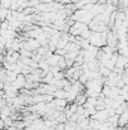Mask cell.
Listing matches in <instances>:
<instances>
[{
	"label": "cell",
	"instance_id": "cell-1",
	"mask_svg": "<svg viewBox=\"0 0 128 130\" xmlns=\"http://www.w3.org/2000/svg\"><path fill=\"white\" fill-rule=\"evenodd\" d=\"M27 78L24 77V76H18L16 77V80L13 82V86L15 87L16 90L18 88H23V87H25V85H27Z\"/></svg>",
	"mask_w": 128,
	"mask_h": 130
}]
</instances>
